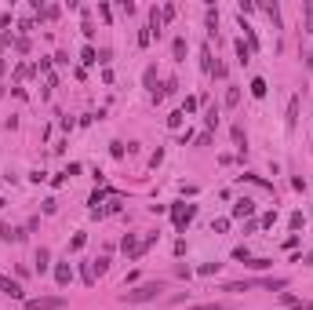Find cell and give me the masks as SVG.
Here are the masks:
<instances>
[{
  "label": "cell",
  "instance_id": "5bb4252c",
  "mask_svg": "<svg viewBox=\"0 0 313 310\" xmlns=\"http://www.w3.org/2000/svg\"><path fill=\"white\" fill-rule=\"evenodd\" d=\"M262 8H266V15L273 19V26H280V8H277V4H262Z\"/></svg>",
  "mask_w": 313,
  "mask_h": 310
},
{
  "label": "cell",
  "instance_id": "3957f363",
  "mask_svg": "<svg viewBox=\"0 0 313 310\" xmlns=\"http://www.w3.org/2000/svg\"><path fill=\"white\" fill-rule=\"evenodd\" d=\"M193 212H197L193 205H175V208H171V219H175V226L182 230L186 223H190V219H193Z\"/></svg>",
  "mask_w": 313,
  "mask_h": 310
},
{
  "label": "cell",
  "instance_id": "ba28073f",
  "mask_svg": "<svg viewBox=\"0 0 313 310\" xmlns=\"http://www.w3.org/2000/svg\"><path fill=\"white\" fill-rule=\"evenodd\" d=\"M259 285H266L270 292H280V288H288V277H266V281H259Z\"/></svg>",
  "mask_w": 313,
  "mask_h": 310
},
{
  "label": "cell",
  "instance_id": "9a60e30c",
  "mask_svg": "<svg viewBox=\"0 0 313 310\" xmlns=\"http://www.w3.org/2000/svg\"><path fill=\"white\" fill-rule=\"evenodd\" d=\"M91 270H95V274H106V270H109V259H106V256L95 259V263H91Z\"/></svg>",
  "mask_w": 313,
  "mask_h": 310
},
{
  "label": "cell",
  "instance_id": "d6986e66",
  "mask_svg": "<svg viewBox=\"0 0 313 310\" xmlns=\"http://www.w3.org/2000/svg\"><path fill=\"white\" fill-rule=\"evenodd\" d=\"M288 223H291V230H302V223H306V219H302V212H295Z\"/></svg>",
  "mask_w": 313,
  "mask_h": 310
},
{
  "label": "cell",
  "instance_id": "4fadbf2b",
  "mask_svg": "<svg viewBox=\"0 0 313 310\" xmlns=\"http://www.w3.org/2000/svg\"><path fill=\"white\" fill-rule=\"evenodd\" d=\"M233 143L241 146V153L248 150V135H244V128H233Z\"/></svg>",
  "mask_w": 313,
  "mask_h": 310
},
{
  "label": "cell",
  "instance_id": "e0dca14e",
  "mask_svg": "<svg viewBox=\"0 0 313 310\" xmlns=\"http://www.w3.org/2000/svg\"><path fill=\"white\" fill-rule=\"evenodd\" d=\"M182 117H186V113H182V110H175V113L168 117V128H179V124H182Z\"/></svg>",
  "mask_w": 313,
  "mask_h": 310
},
{
  "label": "cell",
  "instance_id": "277c9868",
  "mask_svg": "<svg viewBox=\"0 0 313 310\" xmlns=\"http://www.w3.org/2000/svg\"><path fill=\"white\" fill-rule=\"evenodd\" d=\"M0 292H8L11 299H22V285H19V281H11L8 274H0Z\"/></svg>",
  "mask_w": 313,
  "mask_h": 310
},
{
  "label": "cell",
  "instance_id": "603a6c76",
  "mask_svg": "<svg viewBox=\"0 0 313 310\" xmlns=\"http://www.w3.org/2000/svg\"><path fill=\"white\" fill-rule=\"evenodd\" d=\"M193 310H226L222 303H204V306H193Z\"/></svg>",
  "mask_w": 313,
  "mask_h": 310
},
{
  "label": "cell",
  "instance_id": "7402d4cb",
  "mask_svg": "<svg viewBox=\"0 0 313 310\" xmlns=\"http://www.w3.org/2000/svg\"><path fill=\"white\" fill-rule=\"evenodd\" d=\"M182 55H186V40L179 37V40H175V58H182Z\"/></svg>",
  "mask_w": 313,
  "mask_h": 310
},
{
  "label": "cell",
  "instance_id": "30bf717a",
  "mask_svg": "<svg viewBox=\"0 0 313 310\" xmlns=\"http://www.w3.org/2000/svg\"><path fill=\"white\" fill-rule=\"evenodd\" d=\"M48 263H51V252H48V248H40V252H37V270L44 274V270H48Z\"/></svg>",
  "mask_w": 313,
  "mask_h": 310
},
{
  "label": "cell",
  "instance_id": "8992f818",
  "mask_svg": "<svg viewBox=\"0 0 313 310\" xmlns=\"http://www.w3.org/2000/svg\"><path fill=\"white\" fill-rule=\"evenodd\" d=\"M252 212H255V205L244 197V201H237V205H233V219H244V215H252Z\"/></svg>",
  "mask_w": 313,
  "mask_h": 310
},
{
  "label": "cell",
  "instance_id": "6da1fadb",
  "mask_svg": "<svg viewBox=\"0 0 313 310\" xmlns=\"http://www.w3.org/2000/svg\"><path fill=\"white\" fill-rule=\"evenodd\" d=\"M161 292H164V285L161 281H146V285H138V288H131V292H124V303H128V306H135V303H149V299H156V296H161Z\"/></svg>",
  "mask_w": 313,
  "mask_h": 310
},
{
  "label": "cell",
  "instance_id": "ffe728a7",
  "mask_svg": "<svg viewBox=\"0 0 313 310\" xmlns=\"http://www.w3.org/2000/svg\"><path fill=\"white\" fill-rule=\"evenodd\" d=\"M81 277H84V285H95V270H91V267H84Z\"/></svg>",
  "mask_w": 313,
  "mask_h": 310
},
{
  "label": "cell",
  "instance_id": "5b68a950",
  "mask_svg": "<svg viewBox=\"0 0 313 310\" xmlns=\"http://www.w3.org/2000/svg\"><path fill=\"white\" fill-rule=\"evenodd\" d=\"M55 281H58L62 288H66V285L73 281V270H69V263H58V267H55Z\"/></svg>",
  "mask_w": 313,
  "mask_h": 310
},
{
  "label": "cell",
  "instance_id": "7a4b0ae2",
  "mask_svg": "<svg viewBox=\"0 0 313 310\" xmlns=\"http://www.w3.org/2000/svg\"><path fill=\"white\" fill-rule=\"evenodd\" d=\"M66 306V299L62 296H40V299H29L26 310H62Z\"/></svg>",
  "mask_w": 313,
  "mask_h": 310
},
{
  "label": "cell",
  "instance_id": "ac0fdd59",
  "mask_svg": "<svg viewBox=\"0 0 313 310\" xmlns=\"http://www.w3.org/2000/svg\"><path fill=\"white\" fill-rule=\"evenodd\" d=\"M237 55H241V62H248L252 58V48H244V40H237Z\"/></svg>",
  "mask_w": 313,
  "mask_h": 310
},
{
  "label": "cell",
  "instance_id": "9c48e42d",
  "mask_svg": "<svg viewBox=\"0 0 313 310\" xmlns=\"http://www.w3.org/2000/svg\"><path fill=\"white\" fill-rule=\"evenodd\" d=\"M120 248H124V252H128V256H135V259H138V241H135L131 234L124 237V241H120Z\"/></svg>",
  "mask_w": 313,
  "mask_h": 310
},
{
  "label": "cell",
  "instance_id": "8fae6325",
  "mask_svg": "<svg viewBox=\"0 0 313 310\" xmlns=\"http://www.w3.org/2000/svg\"><path fill=\"white\" fill-rule=\"evenodd\" d=\"M266 91H270V88H266V81H262V77H255V81H252V95H255V99H262Z\"/></svg>",
  "mask_w": 313,
  "mask_h": 310
},
{
  "label": "cell",
  "instance_id": "7c38bea8",
  "mask_svg": "<svg viewBox=\"0 0 313 310\" xmlns=\"http://www.w3.org/2000/svg\"><path fill=\"white\" fill-rule=\"evenodd\" d=\"M302 15H306V33H313V0L302 4Z\"/></svg>",
  "mask_w": 313,
  "mask_h": 310
},
{
  "label": "cell",
  "instance_id": "44dd1931",
  "mask_svg": "<svg viewBox=\"0 0 313 310\" xmlns=\"http://www.w3.org/2000/svg\"><path fill=\"white\" fill-rule=\"evenodd\" d=\"M171 19H175V8H171V4H168V8L161 11V22H171Z\"/></svg>",
  "mask_w": 313,
  "mask_h": 310
},
{
  "label": "cell",
  "instance_id": "2e32d148",
  "mask_svg": "<svg viewBox=\"0 0 313 310\" xmlns=\"http://www.w3.org/2000/svg\"><path fill=\"white\" fill-rule=\"evenodd\" d=\"M237 102H241V91L229 88V91H226V106H237Z\"/></svg>",
  "mask_w": 313,
  "mask_h": 310
},
{
  "label": "cell",
  "instance_id": "52a82bcc",
  "mask_svg": "<svg viewBox=\"0 0 313 310\" xmlns=\"http://www.w3.org/2000/svg\"><path fill=\"white\" fill-rule=\"evenodd\" d=\"M299 124V95H291V102H288V128H295Z\"/></svg>",
  "mask_w": 313,
  "mask_h": 310
}]
</instances>
